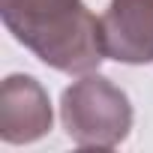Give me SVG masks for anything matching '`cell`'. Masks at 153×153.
<instances>
[{"instance_id":"cell-1","label":"cell","mask_w":153,"mask_h":153,"mask_svg":"<svg viewBox=\"0 0 153 153\" xmlns=\"http://www.w3.org/2000/svg\"><path fill=\"white\" fill-rule=\"evenodd\" d=\"M9 33L42 63L81 75L105 60L102 18L81 0H0Z\"/></svg>"},{"instance_id":"cell-2","label":"cell","mask_w":153,"mask_h":153,"mask_svg":"<svg viewBox=\"0 0 153 153\" xmlns=\"http://www.w3.org/2000/svg\"><path fill=\"white\" fill-rule=\"evenodd\" d=\"M60 117L78 147H117L132 129V105L102 75H87L63 90Z\"/></svg>"},{"instance_id":"cell-3","label":"cell","mask_w":153,"mask_h":153,"mask_svg":"<svg viewBox=\"0 0 153 153\" xmlns=\"http://www.w3.org/2000/svg\"><path fill=\"white\" fill-rule=\"evenodd\" d=\"M105 57L153 63V0H111L102 15Z\"/></svg>"},{"instance_id":"cell-4","label":"cell","mask_w":153,"mask_h":153,"mask_svg":"<svg viewBox=\"0 0 153 153\" xmlns=\"http://www.w3.org/2000/svg\"><path fill=\"white\" fill-rule=\"evenodd\" d=\"M51 129L48 93L30 75H9L0 90V138L9 144H27Z\"/></svg>"}]
</instances>
